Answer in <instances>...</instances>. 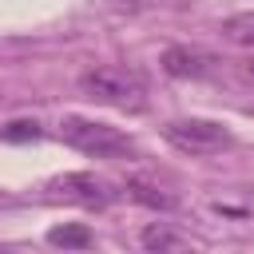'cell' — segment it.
I'll return each mask as SVG.
<instances>
[{"mask_svg":"<svg viewBox=\"0 0 254 254\" xmlns=\"http://www.w3.org/2000/svg\"><path fill=\"white\" fill-rule=\"evenodd\" d=\"M79 91L95 103L119 107V111H143L147 107V79L143 71L127 67V64H103V67H87L79 75Z\"/></svg>","mask_w":254,"mask_h":254,"instance_id":"6da1fadb","label":"cell"},{"mask_svg":"<svg viewBox=\"0 0 254 254\" xmlns=\"http://www.w3.org/2000/svg\"><path fill=\"white\" fill-rule=\"evenodd\" d=\"M60 139L67 147H75L87 159H127L135 155V139L103 119H83V115H64L60 123Z\"/></svg>","mask_w":254,"mask_h":254,"instance_id":"7a4b0ae2","label":"cell"},{"mask_svg":"<svg viewBox=\"0 0 254 254\" xmlns=\"http://www.w3.org/2000/svg\"><path fill=\"white\" fill-rule=\"evenodd\" d=\"M163 139L183 151V155H214V151H226L234 143V135L218 123V119H198V115H187V119H171L163 127Z\"/></svg>","mask_w":254,"mask_h":254,"instance_id":"3957f363","label":"cell"},{"mask_svg":"<svg viewBox=\"0 0 254 254\" xmlns=\"http://www.w3.org/2000/svg\"><path fill=\"white\" fill-rule=\"evenodd\" d=\"M163 71L167 75H175V79H202L206 71H210V64H214V56L210 52H202V48H187V44H171L167 52H163Z\"/></svg>","mask_w":254,"mask_h":254,"instance_id":"277c9868","label":"cell"},{"mask_svg":"<svg viewBox=\"0 0 254 254\" xmlns=\"http://www.w3.org/2000/svg\"><path fill=\"white\" fill-rule=\"evenodd\" d=\"M56 187H60V194H67V198H75L83 206H107L111 202L107 183H99L95 175H64Z\"/></svg>","mask_w":254,"mask_h":254,"instance_id":"5b68a950","label":"cell"},{"mask_svg":"<svg viewBox=\"0 0 254 254\" xmlns=\"http://www.w3.org/2000/svg\"><path fill=\"white\" fill-rule=\"evenodd\" d=\"M123 190H127L135 202L151 206V210H171V206H175V198H171V194H163L159 187H151V183H143V179H127V183H123Z\"/></svg>","mask_w":254,"mask_h":254,"instance_id":"8992f818","label":"cell"},{"mask_svg":"<svg viewBox=\"0 0 254 254\" xmlns=\"http://www.w3.org/2000/svg\"><path fill=\"white\" fill-rule=\"evenodd\" d=\"M48 242H52V246H64V250H87V246H91V230H87L83 222L52 226V230H48Z\"/></svg>","mask_w":254,"mask_h":254,"instance_id":"52a82bcc","label":"cell"},{"mask_svg":"<svg viewBox=\"0 0 254 254\" xmlns=\"http://www.w3.org/2000/svg\"><path fill=\"white\" fill-rule=\"evenodd\" d=\"M222 32L242 44V48H254V12H238V16H226L222 20Z\"/></svg>","mask_w":254,"mask_h":254,"instance_id":"ba28073f","label":"cell"},{"mask_svg":"<svg viewBox=\"0 0 254 254\" xmlns=\"http://www.w3.org/2000/svg\"><path fill=\"white\" fill-rule=\"evenodd\" d=\"M40 135H44V131H40L36 119H12V123L0 127V139H4V143H32V139H40Z\"/></svg>","mask_w":254,"mask_h":254,"instance_id":"9c48e42d","label":"cell"},{"mask_svg":"<svg viewBox=\"0 0 254 254\" xmlns=\"http://www.w3.org/2000/svg\"><path fill=\"white\" fill-rule=\"evenodd\" d=\"M139 242H143L147 250H175V246H179V234H171L167 226H147Z\"/></svg>","mask_w":254,"mask_h":254,"instance_id":"30bf717a","label":"cell"},{"mask_svg":"<svg viewBox=\"0 0 254 254\" xmlns=\"http://www.w3.org/2000/svg\"><path fill=\"white\" fill-rule=\"evenodd\" d=\"M242 71H246V75H250V79H254V60H250V64H246V67H242Z\"/></svg>","mask_w":254,"mask_h":254,"instance_id":"8fae6325","label":"cell"}]
</instances>
